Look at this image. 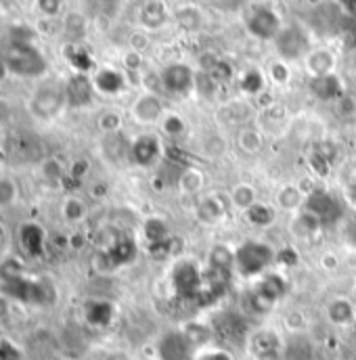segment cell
<instances>
[{
	"label": "cell",
	"instance_id": "cell-1",
	"mask_svg": "<svg viewBox=\"0 0 356 360\" xmlns=\"http://www.w3.org/2000/svg\"><path fill=\"white\" fill-rule=\"evenodd\" d=\"M276 262V254L268 243L262 241H244L235 250V270L244 278L264 276V272Z\"/></svg>",
	"mask_w": 356,
	"mask_h": 360
},
{
	"label": "cell",
	"instance_id": "cell-2",
	"mask_svg": "<svg viewBox=\"0 0 356 360\" xmlns=\"http://www.w3.org/2000/svg\"><path fill=\"white\" fill-rule=\"evenodd\" d=\"M170 283H172L174 296L178 300L200 304L202 285H204V270L197 266L193 260H180L172 268Z\"/></svg>",
	"mask_w": 356,
	"mask_h": 360
},
{
	"label": "cell",
	"instance_id": "cell-3",
	"mask_svg": "<svg viewBox=\"0 0 356 360\" xmlns=\"http://www.w3.org/2000/svg\"><path fill=\"white\" fill-rule=\"evenodd\" d=\"M197 350L182 329L166 331L155 344L157 360H197Z\"/></svg>",
	"mask_w": 356,
	"mask_h": 360
},
{
	"label": "cell",
	"instance_id": "cell-4",
	"mask_svg": "<svg viewBox=\"0 0 356 360\" xmlns=\"http://www.w3.org/2000/svg\"><path fill=\"white\" fill-rule=\"evenodd\" d=\"M5 61L15 75H40L47 69V61L27 45H13Z\"/></svg>",
	"mask_w": 356,
	"mask_h": 360
},
{
	"label": "cell",
	"instance_id": "cell-5",
	"mask_svg": "<svg viewBox=\"0 0 356 360\" xmlns=\"http://www.w3.org/2000/svg\"><path fill=\"white\" fill-rule=\"evenodd\" d=\"M304 210L308 214H312L316 220L321 222V226H327V224H335L340 218H342V206L337 199L327 193V191H312L306 202H304Z\"/></svg>",
	"mask_w": 356,
	"mask_h": 360
},
{
	"label": "cell",
	"instance_id": "cell-6",
	"mask_svg": "<svg viewBox=\"0 0 356 360\" xmlns=\"http://www.w3.org/2000/svg\"><path fill=\"white\" fill-rule=\"evenodd\" d=\"M246 23H248L250 34H254V36L260 38V40L276 38V36H279V32L283 29L279 17H276V13H274L272 9L264 7V5L254 7V9L248 13Z\"/></svg>",
	"mask_w": 356,
	"mask_h": 360
},
{
	"label": "cell",
	"instance_id": "cell-7",
	"mask_svg": "<svg viewBox=\"0 0 356 360\" xmlns=\"http://www.w3.org/2000/svg\"><path fill=\"white\" fill-rule=\"evenodd\" d=\"M65 93L63 91H57L53 86H47V88H40L32 95V101H29V111L34 117H40V119H51L55 117L61 109H63V103H65Z\"/></svg>",
	"mask_w": 356,
	"mask_h": 360
},
{
	"label": "cell",
	"instance_id": "cell-8",
	"mask_svg": "<svg viewBox=\"0 0 356 360\" xmlns=\"http://www.w3.org/2000/svg\"><path fill=\"white\" fill-rule=\"evenodd\" d=\"M160 155H162V143L155 134H141L130 145V159L141 168L153 166L160 159Z\"/></svg>",
	"mask_w": 356,
	"mask_h": 360
},
{
	"label": "cell",
	"instance_id": "cell-9",
	"mask_svg": "<svg viewBox=\"0 0 356 360\" xmlns=\"http://www.w3.org/2000/svg\"><path fill=\"white\" fill-rule=\"evenodd\" d=\"M193 82H195V77H193L191 67H187L182 63L168 65L162 71V84L172 95H187L193 88Z\"/></svg>",
	"mask_w": 356,
	"mask_h": 360
},
{
	"label": "cell",
	"instance_id": "cell-10",
	"mask_svg": "<svg viewBox=\"0 0 356 360\" xmlns=\"http://www.w3.org/2000/svg\"><path fill=\"white\" fill-rule=\"evenodd\" d=\"M274 40H276V49H279V53L285 59H298L308 49V40L300 27H285Z\"/></svg>",
	"mask_w": 356,
	"mask_h": 360
},
{
	"label": "cell",
	"instance_id": "cell-11",
	"mask_svg": "<svg viewBox=\"0 0 356 360\" xmlns=\"http://www.w3.org/2000/svg\"><path fill=\"white\" fill-rule=\"evenodd\" d=\"M162 101L155 95H143L132 105V117L139 124H153L162 117Z\"/></svg>",
	"mask_w": 356,
	"mask_h": 360
},
{
	"label": "cell",
	"instance_id": "cell-12",
	"mask_svg": "<svg viewBox=\"0 0 356 360\" xmlns=\"http://www.w3.org/2000/svg\"><path fill=\"white\" fill-rule=\"evenodd\" d=\"M250 352L258 358L270 356V354H279L281 352V341L279 335L272 331H258L250 337Z\"/></svg>",
	"mask_w": 356,
	"mask_h": 360
},
{
	"label": "cell",
	"instance_id": "cell-13",
	"mask_svg": "<svg viewBox=\"0 0 356 360\" xmlns=\"http://www.w3.org/2000/svg\"><path fill=\"white\" fill-rule=\"evenodd\" d=\"M327 316L329 321L337 327H348L356 321V306L346 300V298H335L329 306H327Z\"/></svg>",
	"mask_w": 356,
	"mask_h": 360
},
{
	"label": "cell",
	"instance_id": "cell-14",
	"mask_svg": "<svg viewBox=\"0 0 356 360\" xmlns=\"http://www.w3.org/2000/svg\"><path fill=\"white\" fill-rule=\"evenodd\" d=\"M93 91H95V86H93V82L86 77V75H73L71 80H69V84H67V91H65V97H67V101L69 103H73V105H86V103H91V99H93Z\"/></svg>",
	"mask_w": 356,
	"mask_h": 360
},
{
	"label": "cell",
	"instance_id": "cell-15",
	"mask_svg": "<svg viewBox=\"0 0 356 360\" xmlns=\"http://www.w3.org/2000/svg\"><path fill=\"white\" fill-rule=\"evenodd\" d=\"M258 293H262L266 300H270L272 304H276L279 302L285 293H287V283H285V278L283 276H279V274H264L260 281H258V285L254 287Z\"/></svg>",
	"mask_w": 356,
	"mask_h": 360
},
{
	"label": "cell",
	"instance_id": "cell-16",
	"mask_svg": "<svg viewBox=\"0 0 356 360\" xmlns=\"http://www.w3.org/2000/svg\"><path fill=\"white\" fill-rule=\"evenodd\" d=\"M312 93L323 99V101H331V99H340L342 95V84H340V77H335L333 73L327 75H319V77H312V84H310Z\"/></svg>",
	"mask_w": 356,
	"mask_h": 360
},
{
	"label": "cell",
	"instance_id": "cell-17",
	"mask_svg": "<svg viewBox=\"0 0 356 360\" xmlns=\"http://www.w3.org/2000/svg\"><path fill=\"white\" fill-rule=\"evenodd\" d=\"M93 86L103 95H115L124 88V77L113 69H101L93 80Z\"/></svg>",
	"mask_w": 356,
	"mask_h": 360
},
{
	"label": "cell",
	"instance_id": "cell-18",
	"mask_svg": "<svg viewBox=\"0 0 356 360\" xmlns=\"http://www.w3.org/2000/svg\"><path fill=\"white\" fill-rule=\"evenodd\" d=\"M208 268L233 274L235 272V250H228L226 245H214L208 256Z\"/></svg>",
	"mask_w": 356,
	"mask_h": 360
},
{
	"label": "cell",
	"instance_id": "cell-19",
	"mask_svg": "<svg viewBox=\"0 0 356 360\" xmlns=\"http://www.w3.org/2000/svg\"><path fill=\"white\" fill-rule=\"evenodd\" d=\"M61 214L67 222L75 224V222H82L86 218L88 208L80 197H65L63 204H61Z\"/></svg>",
	"mask_w": 356,
	"mask_h": 360
},
{
	"label": "cell",
	"instance_id": "cell-20",
	"mask_svg": "<svg viewBox=\"0 0 356 360\" xmlns=\"http://www.w3.org/2000/svg\"><path fill=\"white\" fill-rule=\"evenodd\" d=\"M246 218L252 226H258V228H266L274 222V210L266 204H260L256 202L254 206H250L246 210Z\"/></svg>",
	"mask_w": 356,
	"mask_h": 360
},
{
	"label": "cell",
	"instance_id": "cell-21",
	"mask_svg": "<svg viewBox=\"0 0 356 360\" xmlns=\"http://www.w3.org/2000/svg\"><path fill=\"white\" fill-rule=\"evenodd\" d=\"M141 21L149 27H160L166 21V9L160 0H149V3L143 5Z\"/></svg>",
	"mask_w": 356,
	"mask_h": 360
},
{
	"label": "cell",
	"instance_id": "cell-22",
	"mask_svg": "<svg viewBox=\"0 0 356 360\" xmlns=\"http://www.w3.org/2000/svg\"><path fill=\"white\" fill-rule=\"evenodd\" d=\"M19 199V184L13 176H0V210H9Z\"/></svg>",
	"mask_w": 356,
	"mask_h": 360
},
{
	"label": "cell",
	"instance_id": "cell-23",
	"mask_svg": "<svg viewBox=\"0 0 356 360\" xmlns=\"http://www.w3.org/2000/svg\"><path fill=\"white\" fill-rule=\"evenodd\" d=\"M145 235H147L151 245H160V243L170 241V230H168L166 222L160 220V218H153L145 224Z\"/></svg>",
	"mask_w": 356,
	"mask_h": 360
},
{
	"label": "cell",
	"instance_id": "cell-24",
	"mask_svg": "<svg viewBox=\"0 0 356 360\" xmlns=\"http://www.w3.org/2000/svg\"><path fill=\"white\" fill-rule=\"evenodd\" d=\"M331 65H333V59H331V55H329L327 51L312 53V55L308 57V69L314 73V77L331 73Z\"/></svg>",
	"mask_w": 356,
	"mask_h": 360
},
{
	"label": "cell",
	"instance_id": "cell-25",
	"mask_svg": "<svg viewBox=\"0 0 356 360\" xmlns=\"http://www.w3.org/2000/svg\"><path fill=\"white\" fill-rule=\"evenodd\" d=\"M222 216H224V208H222V204L218 202V199H214V197H206L204 202L200 204V218L204 220V222H218V220H222Z\"/></svg>",
	"mask_w": 356,
	"mask_h": 360
},
{
	"label": "cell",
	"instance_id": "cell-26",
	"mask_svg": "<svg viewBox=\"0 0 356 360\" xmlns=\"http://www.w3.org/2000/svg\"><path fill=\"white\" fill-rule=\"evenodd\" d=\"M111 316H113V308L107 302H93L88 306V321L93 325L103 327V325H107L111 321Z\"/></svg>",
	"mask_w": 356,
	"mask_h": 360
},
{
	"label": "cell",
	"instance_id": "cell-27",
	"mask_svg": "<svg viewBox=\"0 0 356 360\" xmlns=\"http://www.w3.org/2000/svg\"><path fill=\"white\" fill-rule=\"evenodd\" d=\"M233 202L239 206V208H244V210H248L250 206H254L256 204V193H254V189L252 187H248V184H239L235 191H233Z\"/></svg>",
	"mask_w": 356,
	"mask_h": 360
},
{
	"label": "cell",
	"instance_id": "cell-28",
	"mask_svg": "<svg viewBox=\"0 0 356 360\" xmlns=\"http://www.w3.org/2000/svg\"><path fill=\"white\" fill-rule=\"evenodd\" d=\"M262 86H264V77H262V73H260L258 69H250V71L244 75V80H241V88H244L246 93H250V95L260 93Z\"/></svg>",
	"mask_w": 356,
	"mask_h": 360
},
{
	"label": "cell",
	"instance_id": "cell-29",
	"mask_svg": "<svg viewBox=\"0 0 356 360\" xmlns=\"http://www.w3.org/2000/svg\"><path fill=\"white\" fill-rule=\"evenodd\" d=\"M36 9L43 17L57 19L63 9V0H36Z\"/></svg>",
	"mask_w": 356,
	"mask_h": 360
},
{
	"label": "cell",
	"instance_id": "cell-30",
	"mask_svg": "<svg viewBox=\"0 0 356 360\" xmlns=\"http://www.w3.org/2000/svg\"><path fill=\"white\" fill-rule=\"evenodd\" d=\"M63 27H65V32H67L69 36L78 38V36H82V34H84L86 23H84V17H82V15L69 13V15L65 17V21H63Z\"/></svg>",
	"mask_w": 356,
	"mask_h": 360
},
{
	"label": "cell",
	"instance_id": "cell-31",
	"mask_svg": "<svg viewBox=\"0 0 356 360\" xmlns=\"http://www.w3.org/2000/svg\"><path fill=\"white\" fill-rule=\"evenodd\" d=\"M120 126H122V117L115 111H105L99 117V128L103 132H115V130H120Z\"/></svg>",
	"mask_w": 356,
	"mask_h": 360
},
{
	"label": "cell",
	"instance_id": "cell-32",
	"mask_svg": "<svg viewBox=\"0 0 356 360\" xmlns=\"http://www.w3.org/2000/svg\"><path fill=\"white\" fill-rule=\"evenodd\" d=\"M279 199H281V206H283V208H287V210H296V208L302 204V197H300V193H298L296 189H292V187H289V189H285V191L281 193V197H279Z\"/></svg>",
	"mask_w": 356,
	"mask_h": 360
},
{
	"label": "cell",
	"instance_id": "cell-33",
	"mask_svg": "<svg viewBox=\"0 0 356 360\" xmlns=\"http://www.w3.org/2000/svg\"><path fill=\"white\" fill-rule=\"evenodd\" d=\"M197 360H233V356L220 348H204L200 354H197Z\"/></svg>",
	"mask_w": 356,
	"mask_h": 360
},
{
	"label": "cell",
	"instance_id": "cell-34",
	"mask_svg": "<svg viewBox=\"0 0 356 360\" xmlns=\"http://www.w3.org/2000/svg\"><path fill=\"white\" fill-rule=\"evenodd\" d=\"M164 130L170 134V136H178V134H182L185 130H187V126H185V122L178 117V115H168L166 117V122H164Z\"/></svg>",
	"mask_w": 356,
	"mask_h": 360
},
{
	"label": "cell",
	"instance_id": "cell-35",
	"mask_svg": "<svg viewBox=\"0 0 356 360\" xmlns=\"http://www.w3.org/2000/svg\"><path fill=\"white\" fill-rule=\"evenodd\" d=\"M43 174H45L51 182H55V180L61 176V168H59V164L55 162V159H47V162L43 164Z\"/></svg>",
	"mask_w": 356,
	"mask_h": 360
},
{
	"label": "cell",
	"instance_id": "cell-36",
	"mask_svg": "<svg viewBox=\"0 0 356 360\" xmlns=\"http://www.w3.org/2000/svg\"><path fill=\"white\" fill-rule=\"evenodd\" d=\"M9 65H7V61L5 59H0V84H3L5 82V80L9 77Z\"/></svg>",
	"mask_w": 356,
	"mask_h": 360
},
{
	"label": "cell",
	"instance_id": "cell-37",
	"mask_svg": "<svg viewBox=\"0 0 356 360\" xmlns=\"http://www.w3.org/2000/svg\"><path fill=\"white\" fill-rule=\"evenodd\" d=\"M285 69H283V65H274V71H272V75L279 80V82H283V80H287V73H283Z\"/></svg>",
	"mask_w": 356,
	"mask_h": 360
},
{
	"label": "cell",
	"instance_id": "cell-38",
	"mask_svg": "<svg viewBox=\"0 0 356 360\" xmlns=\"http://www.w3.org/2000/svg\"><path fill=\"white\" fill-rule=\"evenodd\" d=\"M348 195H350V202L356 206V184H350L348 187Z\"/></svg>",
	"mask_w": 356,
	"mask_h": 360
},
{
	"label": "cell",
	"instance_id": "cell-39",
	"mask_svg": "<svg viewBox=\"0 0 356 360\" xmlns=\"http://www.w3.org/2000/svg\"><path fill=\"white\" fill-rule=\"evenodd\" d=\"M258 360H281V352H279V354H270V356H264V358H258Z\"/></svg>",
	"mask_w": 356,
	"mask_h": 360
},
{
	"label": "cell",
	"instance_id": "cell-40",
	"mask_svg": "<svg viewBox=\"0 0 356 360\" xmlns=\"http://www.w3.org/2000/svg\"><path fill=\"white\" fill-rule=\"evenodd\" d=\"M139 3H149V0H139Z\"/></svg>",
	"mask_w": 356,
	"mask_h": 360
}]
</instances>
